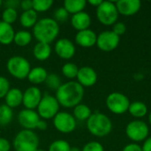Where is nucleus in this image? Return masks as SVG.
<instances>
[{
	"instance_id": "13",
	"label": "nucleus",
	"mask_w": 151,
	"mask_h": 151,
	"mask_svg": "<svg viewBox=\"0 0 151 151\" xmlns=\"http://www.w3.org/2000/svg\"><path fill=\"white\" fill-rule=\"evenodd\" d=\"M42 98V94L40 88L35 86H32L27 88L23 92L22 104L25 106V109L35 110L37 109Z\"/></svg>"
},
{
	"instance_id": "46",
	"label": "nucleus",
	"mask_w": 151,
	"mask_h": 151,
	"mask_svg": "<svg viewBox=\"0 0 151 151\" xmlns=\"http://www.w3.org/2000/svg\"><path fill=\"white\" fill-rule=\"evenodd\" d=\"M149 122H150V124L151 125V111L149 113Z\"/></svg>"
},
{
	"instance_id": "44",
	"label": "nucleus",
	"mask_w": 151,
	"mask_h": 151,
	"mask_svg": "<svg viewBox=\"0 0 151 151\" xmlns=\"http://www.w3.org/2000/svg\"><path fill=\"white\" fill-rule=\"evenodd\" d=\"M102 0H88V4H90V5H92V6H94V7H96V8H97L101 4H102Z\"/></svg>"
},
{
	"instance_id": "45",
	"label": "nucleus",
	"mask_w": 151,
	"mask_h": 151,
	"mask_svg": "<svg viewBox=\"0 0 151 151\" xmlns=\"http://www.w3.org/2000/svg\"><path fill=\"white\" fill-rule=\"evenodd\" d=\"M70 151H81V150L78 147H71Z\"/></svg>"
},
{
	"instance_id": "27",
	"label": "nucleus",
	"mask_w": 151,
	"mask_h": 151,
	"mask_svg": "<svg viewBox=\"0 0 151 151\" xmlns=\"http://www.w3.org/2000/svg\"><path fill=\"white\" fill-rule=\"evenodd\" d=\"M32 41V34L27 30H20L15 33L13 42L19 46V47H25L28 45Z\"/></svg>"
},
{
	"instance_id": "7",
	"label": "nucleus",
	"mask_w": 151,
	"mask_h": 151,
	"mask_svg": "<svg viewBox=\"0 0 151 151\" xmlns=\"http://www.w3.org/2000/svg\"><path fill=\"white\" fill-rule=\"evenodd\" d=\"M107 109L117 115H121L128 111L131 104L129 98L121 92H112L109 94L105 100Z\"/></svg>"
},
{
	"instance_id": "2",
	"label": "nucleus",
	"mask_w": 151,
	"mask_h": 151,
	"mask_svg": "<svg viewBox=\"0 0 151 151\" xmlns=\"http://www.w3.org/2000/svg\"><path fill=\"white\" fill-rule=\"evenodd\" d=\"M59 34L58 23L51 18H42L38 19L33 27V35L38 42L50 44Z\"/></svg>"
},
{
	"instance_id": "3",
	"label": "nucleus",
	"mask_w": 151,
	"mask_h": 151,
	"mask_svg": "<svg viewBox=\"0 0 151 151\" xmlns=\"http://www.w3.org/2000/svg\"><path fill=\"white\" fill-rule=\"evenodd\" d=\"M87 128L88 132L96 137H105L112 130V122L111 119L101 112L92 113L87 120Z\"/></svg>"
},
{
	"instance_id": "12",
	"label": "nucleus",
	"mask_w": 151,
	"mask_h": 151,
	"mask_svg": "<svg viewBox=\"0 0 151 151\" xmlns=\"http://www.w3.org/2000/svg\"><path fill=\"white\" fill-rule=\"evenodd\" d=\"M17 119L23 129L33 131L34 129H36L37 124L40 121L41 118L38 115L37 111H35V110L24 109L19 112Z\"/></svg>"
},
{
	"instance_id": "5",
	"label": "nucleus",
	"mask_w": 151,
	"mask_h": 151,
	"mask_svg": "<svg viewBox=\"0 0 151 151\" xmlns=\"http://www.w3.org/2000/svg\"><path fill=\"white\" fill-rule=\"evenodd\" d=\"M6 68L9 73L18 80L27 78L31 70L29 61L21 56L11 57L6 63Z\"/></svg>"
},
{
	"instance_id": "19",
	"label": "nucleus",
	"mask_w": 151,
	"mask_h": 151,
	"mask_svg": "<svg viewBox=\"0 0 151 151\" xmlns=\"http://www.w3.org/2000/svg\"><path fill=\"white\" fill-rule=\"evenodd\" d=\"M5 104L11 109L17 108L23 102V92L17 88H10L6 96H4Z\"/></svg>"
},
{
	"instance_id": "48",
	"label": "nucleus",
	"mask_w": 151,
	"mask_h": 151,
	"mask_svg": "<svg viewBox=\"0 0 151 151\" xmlns=\"http://www.w3.org/2000/svg\"><path fill=\"white\" fill-rule=\"evenodd\" d=\"M1 5H2V1L0 0V7H1Z\"/></svg>"
},
{
	"instance_id": "39",
	"label": "nucleus",
	"mask_w": 151,
	"mask_h": 151,
	"mask_svg": "<svg viewBox=\"0 0 151 151\" xmlns=\"http://www.w3.org/2000/svg\"><path fill=\"white\" fill-rule=\"evenodd\" d=\"M11 144L5 138L0 137V151H10Z\"/></svg>"
},
{
	"instance_id": "41",
	"label": "nucleus",
	"mask_w": 151,
	"mask_h": 151,
	"mask_svg": "<svg viewBox=\"0 0 151 151\" xmlns=\"http://www.w3.org/2000/svg\"><path fill=\"white\" fill-rule=\"evenodd\" d=\"M4 4H5V8L16 9L17 7H19L20 5V2L18 0H8L6 2H4Z\"/></svg>"
},
{
	"instance_id": "32",
	"label": "nucleus",
	"mask_w": 151,
	"mask_h": 151,
	"mask_svg": "<svg viewBox=\"0 0 151 151\" xmlns=\"http://www.w3.org/2000/svg\"><path fill=\"white\" fill-rule=\"evenodd\" d=\"M45 84L49 88H50L52 90H56V91L62 85L60 77L58 75H57V74H55V73L48 74V76H47V78L45 80Z\"/></svg>"
},
{
	"instance_id": "36",
	"label": "nucleus",
	"mask_w": 151,
	"mask_h": 151,
	"mask_svg": "<svg viewBox=\"0 0 151 151\" xmlns=\"http://www.w3.org/2000/svg\"><path fill=\"white\" fill-rule=\"evenodd\" d=\"M81 151H104V149L98 142H89L83 146Z\"/></svg>"
},
{
	"instance_id": "34",
	"label": "nucleus",
	"mask_w": 151,
	"mask_h": 151,
	"mask_svg": "<svg viewBox=\"0 0 151 151\" xmlns=\"http://www.w3.org/2000/svg\"><path fill=\"white\" fill-rule=\"evenodd\" d=\"M53 19L58 22H65L69 18V13L64 7H59L54 12Z\"/></svg>"
},
{
	"instance_id": "47",
	"label": "nucleus",
	"mask_w": 151,
	"mask_h": 151,
	"mask_svg": "<svg viewBox=\"0 0 151 151\" xmlns=\"http://www.w3.org/2000/svg\"><path fill=\"white\" fill-rule=\"evenodd\" d=\"M35 151H45V150H41V149H38L37 150H35Z\"/></svg>"
},
{
	"instance_id": "24",
	"label": "nucleus",
	"mask_w": 151,
	"mask_h": 151,
	"mask_svg": "<svg viewBox=\"0 0 151 151\" xmlns=\"http://www.w3.org/2000/svg\"><path fill=\"white\" fill-rule=\"evenodd\" d=\"M128 112L133 117L139 119L145 117L148 114L149 110H148V106L146 105V104L141 101H135L130 104L129 108H128Z\"/></svg>"
},
{
	"instance_id": "23",
	"label": "nucleus",
	"mask_w": 151,
	"mask_h": 151,
	"mask_svg": "<svg viewBox=\"0 0 151 151\" xmlns=\"http://www.w3.org/2000/svg\"><path fill=\"white\" fill-rule=\"evenodd\" d=\"M37 21H38L37 12H35L33 9L23 12L19 17V23L25 28L34 27Z\"/></svg>"
},
{
	"instance_id": "10",
	"label": "nucleus",
	"mask_w": 151,
	"mask_h": 151,
	"mask_svg": "<svg viewBox=\"0 0 151 151\" xmlns=\"http://www.w3.org/2000/svg\"><path fill=\"white\" fill-rule=\"evenodd\" d=\"M53 126L62 134H70L75 130L77 120L71 113L60 111L53 118Z\"/></svg>"
},
{
	"instance_id": "25",
	"label": "nucleus",
	"mask_w": 151,
	"mask_h": 151,
	"mask_svg": "<svg viewBox=\"0 0 151 151\" xmlns=\"http://www.w3.org/2000/svg\"><path fill=\"white\" fill-rule=\"evenodd\" d=\"M86 5L87 1L85 0H65L64 2V8L69 14L73 15L83 12Z\"/></svg>"
},
{
	"instance_id": "1",
	"label": "nucleus",
	"mask_w": 151,
	"mask_h": 151,
	"mask_svg": "<svg viewBox=\"0 0 151 151\" xmlns=\"http://www.w3.org/2000/svg\"><path fill=\"white\" fill-rule=\"evenodd\" d=\"M55 97L59 105L65 108H74L81 104L84 97V88L77 81H70L58 88Z\"/></svg>"
},
{
	"instance_id": "22",
	"label": "nucleus",
	"mask_w": 151,
	"mask_h": 151,
	"mask_svg": "<svg viewBox=\"0 0 151 151\" xmlns=\"http://www.w3.org/2000/svg\"><path fill=\"white\" fill-rule=\"evenodd\" d=\"M47 70L42 66H36L34 68H31L30 73L27 76V80L30 83L37 85L41 84L42 82H45V80L48 76Z\"/></svg>"
},
{
	"instance_id": "20",
	"label": "nucleus",
	"mask_w": 151,
	"mask_h": 151,
	"mask_svg": "<svg viewBox=\"0 0 151 151\" xmlns=\"http://www.w3.org/2000/svg\"><path fill=\"white\" fill-rule=\"evenodd\" d=\"M15 32L12 25L0 21V44L10 45L13 42Z\"/></svg>"
},
{
	"instance_id": "18",
	"label": "nucleus",
	"mask_w": 151,
	"mask_h": 151,
	"mask_svg": "<svg viewBox=\"0 0 151 151\" xmlns=\"http://www.w3.org/2000/svg\"><path fill=\"white\" fill-rule=\"evenodd\" d=\"M71 24L73 27L79 31L88 29L91 25V17L86 12H81L79 13L73 14L71 18Z\"/></svg>"
},
{
	"instance_id": "4",
	"label": "nucleus",
	"mask_w": 151,
	"mask_h": 151,
	"mask_svg": "<svg viewBox=\"0 0 151 151\" xmlns=\"http://www.w3.org/2000/svg\"><path fill=\"white\" fill-rule=\"evenodd\" d=\"M12 145L15 151H35L39 147V138L34 131L23 129L15 135Z\"/></svg>"
},
{
	"instance_id": "28",
	"label": "nucleus",
	"mask_w": 151,
	"mask_h": 151,
	"mask_svg": "<svg viewBox=\"0 0 151 151\" xmlns=\"http://www.w3.org/2000/svg\"><path fill=\"white\" fill-rule=\"evenodd\" d=\"M13 119L12 109L6 104L0 105V127H5L9 125Z\"/></svg>"
},
{
	"instance_id": "9",
	"label": "nucleus",
	"mask_w": 151,
	"mask_h": 151,
	"mask_svg": "<svg viewBox=\"0 0 151 151\" xmlns=\"http://www.w3.org/2000/svg\"><path fill=\"white\" fill-rule=\"evenodd\" d=\"M59 104L57 98L50 95H45L42 96L38 107L37 113L42 119H53L59 111Z\"/></svg>"
},
{
	"instance_id": "43",
	"label": "nucleus",
	"mask_w": 151,
	"mask_h": 151,
	"mask_svg": "<svg viewBox=\"0 0 151 151\" xmlns=\"http://www.w3.org/2000/svg\"><path fill=\"white\" fill-rule=\"evenodd\" d=\"M48 127V124L46 122V120L44 119H40V121L38 122L37 124V127H36V129L40 130V131H45Z\"/></svg>"
},
{
	"instance_id": "42",
	"label": "nucleus",
	"mask_w": 151,
	"mask_h": 151,
	"mask_svg": "<svg viewBox=\"0 0 151 151\" xmlns=\"http://www.w3.org/2000/svg\"><path fill=\"white\" fill-rule=\"evenodd\" d=\"M142 151H151V136L148 137L144 141L142 146Z\"/></svg>"
},
{
	"instance_id": "15",
	"label": "nucleus",
	"mask_w": 151,
	"mask_h": 151,
	"mask_svg": "<svg viewBox=\"0 0 151 151\" xmlns=\"http://www.w3.org/2000/svg\"><path fill=\"white\" fill-rule=\"evenodd\" d=\"M77 82L83 88H90L96 85L97 81V73L90 66H82L79 68L77 74Z\"/></svg>"
},
{
	"instance_id": "6",
	"label": "nucleus",
	"mask_w": 151,
	"mask_h": 151,
	"mask_svg": "<svg viewBox=\"0 0 151 151\" xmlns=\"http://www.w3.org/2000/svg\"><path fill=\"white\" fill-rule=\"evenodd\" d=\"M96 18L104 26H113L119 18L116 4L111 1H103L96 8Z\"/></svg>"
},
{
	"instance_id": "21",
	"label": "nucleus",
	"mask_w": 151,
	"mask_h": 151,
	"mask_svg": "<svg viewBox=\"0 0 151 151\" xmlns=\"http://www.w3.org/2000/svg\"><path fill=\"white\" fill-rule=\"evenodd\" d=\"M33 55L35 58L39 61H45L47 60L51 55V47L50 44L43 43V42H37L33 49Z\"/></svg>"
},
{
	"instance_id": "35",
	"label": "nucleus",
	"mask_w": 151,
	"mask_h": 151,
	"mask_svg": "<svg viewBox=\"0 0 151 151\" xmlns=\"http://www.w3.org/2000/svg\"><path fill=\"white\" fill-rule=\"evenodd\" d=\"M10 90V82L7 78L0 76V99L4 98L8 91Z\"/></svg>"
},
{
	"instance_id": "14",
	"label": "nucleus",
	"mask_w": 151,
	"mask_h": 151,
	"mask_svg": "<svg viewBox=\"0 0 151 151\" xmlns=\"http://www.w3.org/2000/svg\"><path fill=\"white\" fill-rule=\"evenodd\" d=\"M54 50L60 58L66 60L71 59L76 52L74 43L67 38H61L58 40L55 43Z\"/></svg>"
},
{
	"instance_id": "16",
	"label": "nucleus",
	"mask_w": 151,
	"mask_h": 151,
	"mask_svg": "<svg viewBox=\"0 0 151 151\" xmlns=\"http://www.w3.org/2000/svg\"><path fill=\"white\" fill-rule=\"evenodd\" d=\"M115 4L119 14L126 17L136 14L142 8V2L139 0H119Z\"/></svg>"
},
{
	"instance_id": "33",
	"label": "nucleus",
	"mask_w": 151,
	"mask_h": 151,
	"mask_svg": "<svg viewBox=\"0 0 151 151\" xmlns=\"http://www.w3.org/2000/svg\"><path fill=\"white\" fill-rule=\"evenodd\" d=\"M71 145L65 140H56L50 143L48 151H70Z\"/></svg>"
},
{
	"instance_id": "40",
	"label": "nucleus",
	"mask_w": 151,
	"mask_h": 151,
	"mask_svg": "<svg viewBox=\"0 0 151 151\" xmlns=\"http://www.w3.org/2000/svg\"><path fill=\"white\" fill-rule=\"evenodd\" d=\"M19 6L23 10V12L32 10L33 9V0H23L20 2Z\"/></svg>"
},
{
	"instance_id": "37",
	"label": "nucleus",
	"mask_w": 151,
	"mask_h": 151,
	"mask_svg": "<svg viewBox=\"0 0 151 151\" xmlns=\"http://www.w3.org/2000/svg\"><path fill=\"white\" fill-rule=\"evenodd\" d=\"M112 31L117 35H119V37L121 35H123L126 31H127V26L123 23V22H116L114 25H113V27H112Z\"/></svg>"
},
{
	"instance_id": "26",
	"label": "nucleus",
	"mask_w": 151,
	"mask_h": 151,
	"mask_svg": "<svg viewBox=\"0 0 151 151\" xmlns=\"http://www.w3.org/2000/svg\"><path fill=\"white\" fill-rule=\"evenodd\" d=\"M92 115L91 109L84 104H80L73 108V116L76 120L80 121H87L90 116Z\"/></svg>"
},
{
	"instance_id": "17",
	"label": "nucleus",
	"mask_w": 151,
	"mask_h": 151,
	"mask_svg": "<svg viewBox=\"0 0 151 151\" xmlns=\"http://www.w3.org/2000/svg\"><path fill=\"white\" fill-rule=\"evenodd\" d=\"M97 35L91 29H86L77 32L75 35V42L81 47L90 48L96 44Z\"/></svg>"
},
{
	"instance_id": "11",
	"label": "nucleus",
	"mask_w": 151,
	"mask_h": 151,
	"mask_svg": "<svg viewBox=\"0 0 151 151\" xmlns=\"http://www.w3.org/2000/svg\"><path fill=\"white\" fill-rule=\"evenodd\" d=\"M120 42V37L112 30H105L97 35L96 46L104 52L113 51L118 48Z\"/></svg>"
},
{
	"instance_id": "31",
	"label": "nucleus",
	"mask_w": 151,
	"mask_h": 151,
	"mask_svg": "<svg viewBox=\"0 0 151 151\" xmlns=\"http://www.w3.org/2000/svg\"><path fill=\"white\" fill-rule=\"evenodd\" d=\"M18 18V12L16 9L5 8L2 12V21L9 25L13 24Z\"/></svg>"
},
{
	"instance_id": "38",
	"label": "nucleus",
	"mask_w": 151,
	"mask_h": 151,
	"mask_svg": "<svg viewBox=\"0 0 151 151\" xmlns=\"http://www.w3.org/2000/svg\"><path fill=\"white\" fill-rule=\"evenodd\" d=\"M122 151H142V146H140L138 143L132 142V143L126 145L123 148Z\"/></svg>"
},
{
	"instance_id": "29",
	"label": "nucleus",
	"mask_w": 151,
	"mask_h": 151,
	"mask_svg": "<svg viewBox=\"0 0 151 151\" xmlns=\"http://www.w3.org/2000/svg\"><path fill=\"white\" fill-rule=\"evenodd\" d=\"M62 73L65 77L67 79L73 80L77 77L78 72H79V67L74 64V63H66L62 66Z\"/></svg>"
},
{
	"instance_id": "8",
	"label": "nucleus",
	"mask_w": 151,
	"mask_h": 151,
	"mask_svg": "<svg viewBox=\"0 0 151 151\" xmlns=\"http://www.w3.org/2000/svg\"><path fill=\"white\" fill-rule=\"evenodd\" d=\"M150 134L149 126L142 120L136 119L130 121L126 127V134L131 141L135 143L144 142Z\"/></svg>"
},
{
	"instance_id": "30",
	"label": "nucleus",
	"mask_w": 151,
	"mask_h": 151,
	"mask_svg": "<svg viewBox=\"0 0 151 151\" xmlns=\"http://www.w3.org/2000/svg\"><path fill=\"white\" fill-rule=\"evenodd\" d=\"M52 0H33V10L36 12H44L53 5Z\"/></svg>"
}]
</instances>
